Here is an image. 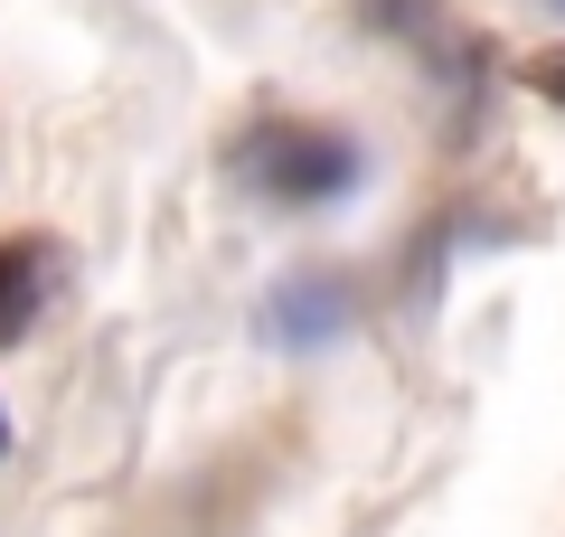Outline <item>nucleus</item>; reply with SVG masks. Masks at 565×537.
<instances>
[{
  "label": "nucleus",
  "instance_id": "1",
  "mask_svg": "<svg viewBox=\"0 0 565 537\" xmlns=\"http://www.w3.org/2000/svg\"><path fill=\"white\" fill-rule=\"evenodd\" d=\"M236 179L274 208H330L340 189H359V151L321 123H264V133H245Z\"/></svg>",
  "mask_w": 565,
  "mask_h": 537
},
{
  "label": "nucleus",
  "instance_id": "4",
  "mask_svg": "<svg viewBox=\"0 0 565 537\" xmlns=\"http://www.w3.org/2000/svg\"><path fill=\"white\" fill-rule=\"evenodd\" d=\"M527 85H537L546 104H565V48H556V57H537V66H527Z\"/></svg>",
  "mask_w": 565,
  "mask_h": 537
},
{
  "label": "nucleus",
  "instance_id": "3",
  "mask_svg": "<svg viewBox=\"0 0 565 537\" xmlns=\"http://www.w3.org/2000/svg\"><path fill=\"white\" fill-rule=\"evenodd\" d=\"M39 302H47V245H0V349L10 339H29V320H39Z\"/></svg>",
  "mask_w": 565,
  "mask_h": 537
},
{
  "label": "nucleus",
  "instance_id": "2",
  "mask_svg": "<svg viewBox=\"0 0 565 537\" xmlns=\"http://www.w3.org/2000/svg\"><path fill=\"white\" fill-rule=\"evenodd\" d=\"M274 330L292 339V349H321V339H340V330H349V293H340L330 274L282 283V302H274Z\"/></svg>",
  "mask_w": 565,
  "mask_h": 537
},
{
  "label": "nucleus",
  "instance_id": "5",
  "mask_svg": "<svg viewBox=\"0 0 565 537\" xmlns=\"http://www.w3.org/2000/svg\"><path fill=\"white\" fill-rule=\"evenodd\" d=\"M0 453H10V415H0Z\"/></svg>",
  "mask_w": 565,
  "mask_h": 537
}]
</instances>
